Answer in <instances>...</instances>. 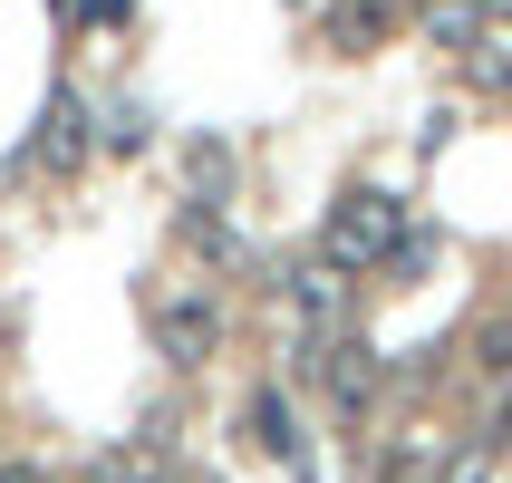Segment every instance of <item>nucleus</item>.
<instances>
[{"label": "nucleus", "instance_id": "nucleus-1", "mask_svg": "<svg viewBox=\"0 0 512 483\" xmlns=\"http://www.w3.org/2000/svg\"><path fill=\"white\" fill-rule=\"evenodd\" d=\"M397 242H406V203L377 184H348L319 223V261H339V271H377V261H397Z\"/></svg>", "mask_w": 512, "mask_h": 483}, {"label": "nucleus", "instance_id": "nucleus-2", "mask_svg": "<svg viewBox=\"0 0 512 483\" xmlns=\"http://www.w3.org/2000/svg\"><path fill=\"white\" fill-rule=\"evenodd\" d=\"M87 145H97V126H87V97L78 87H49V107H39V136H29V165L39 174H78Z\"/></svg>", "mask_w": 512, "mask_h": 483}, {"label": "nucleus", "instance_id": "nucleus-3", "mask_svg": "<svg viewBox=\"0 0 512 483\" xmlns=\"http://www.w3.org/2000/svg\"><path fill=\"white\" fill-rule=\"evenodd\" d=\"M348 290H358V281H348V271H339V261H290V310H300V319H310V329H319V339H339V319H348Z\"/></svg>", "mask_w": 512, "mask_h": 483}, {"label": "nucleus", "instance_id": "nucleus-4", "mask_svg": "<svg viewBox=\"0 0 512 483\" xmlns=\"http://www.w3.org/2000/svg\"><path fill=\"white\" fill-rule=\"evenodd\" d=\"M213 339H223V310H213V300H165V310H155V348H165L174 368H203Z\"/></svg>", "mask_w": 512, "mask_h": 483}, {"label": "nucleus", "instance_id": "nucleus-5", "mask_svg": "<svg viewBox=\"0 0 512 483\" xmlns=\"http://www.w3.org/2000/svg\"><path fill=\"white\" fill-rule=\"evenodd\" d=\"M242 435H252L271 464L310 474V445H300V426H290V397H281V387H252V397H242Z\"/></svg>", "mask_w": 512, "mask_h": 483}, {"label": "nucleus", "instance_id": "nucleus-6", "mask_svg": "<svg viewBox=\"0 0 512 483\" xmlns=\"http://www.w3.org/2000/svg\"><path fill=\"white\" fill-rule=\"evenodd\" d=\"M319 387H329L339 416H358V406L377 397V348L368 339H319Z\"/></svg>", "mask_w": 512, "mask_h": 483}, {"label": "nucleus", "instance_id": "nucleus-7", "mask_svg": "<svg viewBox=\"0 0 512 483\" xmlns=\"http://www.w3.org/2000/svg\"><path fill=\"white\" fill-rule=\"evenodd\" d=\"M416 29H426L435 49H474V39H484V0H416Z\"/></svg>", "mask_w": 512, "mask_h": 483}, {"label": "nucleus", "instance_id": "nucleus-8", "mask_svg": "<svg viewBox=\"0 0 512 483\" xmlns=\"http://www.w3.org/2000/svg\"><path fill=\"white\" fill-rule=\"evenodd\" d=\"M377 29H387V0H329V39H339L348 58L377 49Z\"/></svg>", "mask_w": 512, "mask_h": 483}, {"label": "nucleus", "instance_id": "nucleus-9", "mask_svg": "<svg viewBox=\"0 0 512 483\" xmlns=\"http://www.w3.org/2000/svg\"><path fill=\"white\" fill-rule=\"evenodd\" d=\"M464 78H474V87H503L512 78V29H484V39L464 49Z\"/></svg>", "mask_w": 512, "mask_h": 483}, {"label": "nucleus", "instance_id": "nucleus-10", "mask_svg": "<svg viewBox=\"0 0 512 483\" xmlns=\"http://www.w3.org/2000/svg\"><path fill=\"white\" fill-rule=\"evenodd\" d=\"M87 483H155V435H136V445H116L107 464H87Z\"/></svg>", "mask_w": 512, "mask_h": 483}, {"label": "nucleus", "instance_id": "nucleus-11", "mask_svg": "<svg viewBox=\"0 0 512 483\" xmlns=\"http://www.w3.org/2000/svg\"><path fill=\"white\" fill-rule=\"evenodd\" d=\"M184 174H194V203H223V184H232V155H223V145H194V155H184Z\"/></svg>", "mask_w": 512, "mask_h": 483}, {"label": "nucleus", "instance_id": "nucleus-12", "mask_svg": "<svg viewBox=\"0 0 512 483\" xmlns=\"http://www.w3.org/2000/svg\"><path fill=\"white\" fill-rule=\"evenodd\" d=\"M493 455H503V445H464V455L445 464V483H484V474H493Z\"/></svg>", "mask_w": 512, "mask_h": 483}, {"label": "nucleus", "instance_id": "nucleus-13", "mask_svg": "<svg viewBox=\"0 0 512 483\" xmlns=\"http://www.w3.org/2000/svg\"><path fill=\"white\" fill-rule=\"evenodd\" d=\"M0 483H58L49 464H0Z\"/></svg>", "mask_w": 512, "mask_h": 483}, {"label": "nucleus", "instance_id": "nucleus-14", "mask_svg": "<svg viewBox=\"0 0 512 483\" xmlns=\"http://www.w3.org/2000/svg\"><path fill=\"white\" fill-rule=\"evenodd\" d=\"M512 20V0H484V29H503Z\"/></svg>", "mask_w": 512, "mask_h": 483}, {"label": "nucleus", "instance_id": "nucleus-15", "mask_svg": "<svg viewBox=\"0 0 512 483\" xmlns=\"http://www.w3.org/2000/svg\"><path fill=\"white\" fill-rule=\"evenodd\" d=\"M503 107H512V78H503Z\"/></svg>", "mask_w": 512, "mask_h": 483}]
</instances>
